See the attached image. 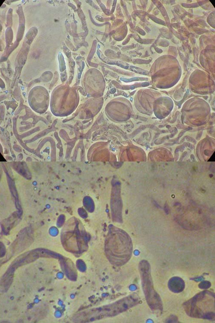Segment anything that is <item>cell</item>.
Listing matches in <instances>:
<instances>
[{"instance_id": "obj_2", "label": "cell", "mask_w": 215, "mask_h": 323, "mask_svg": "<svg viewBox=\"0 0 215 323\" xmlns=\"http://www.w3.org/2000/svg\"><path fill=\"white\" fill-rule=\"evenodd\" d=\"M139 269L141 278L142 287L148 305L152 311L161 312L163 310L162 302L160 296L155 290L149 263L147 261L143 260L139 264Z\"/></svg>"}, {"instance_id": "obj_1", "label": "cell", "mask_w": 215, "mask_h": 323, "mask_svg": "<svg viewBox=\"0 0 215 323\" xmlns=\"http://www.w3.org/2000/svg\"><path fill=\"white\" fill-rule=\"evenodd\" d=\"M186 314L193 318L213 320L215 318V294L205 290L183 304Z\"/></svg>"}, {"instance_id": "obj_4", "label": "cell", "mask_w": 215, "mask_h": 323, "mask_svg": "<svg viewBox=\"0 0 215 323\" xmlns=\"http://www.w3.org/2000/svg\"><path fill=\"white\" fill-rule=\"evenodd\" d=\"M211 286V283L209 281H203L199 284V288L202 289H207Z\"/></svg>"}, {"instance_id": "obj_3", "label": "cell", "mask_w": 215, "mask_h": 323, "mask_svg": "<svg viewBox=\"0 0 215 323\" xmlns=\"http://www.w3.org/2000/svg\"><path fill=\"white\" fill-rule=\"evenodd\" d=\"M168 285L169 290L174 293H181L185 288L184 280L178 277H174L170 279Z\"/></svg>"}]
</instances>
